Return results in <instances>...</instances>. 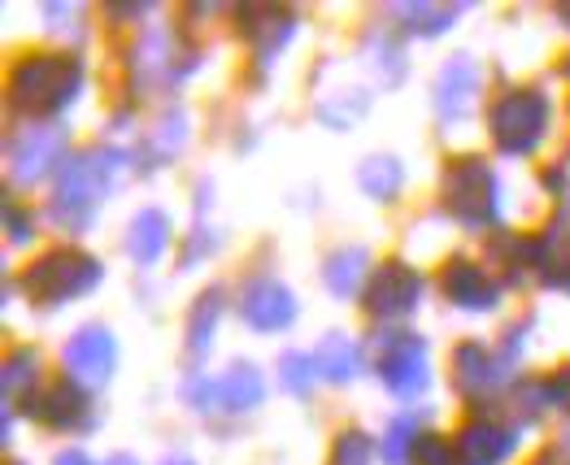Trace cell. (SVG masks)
Returning <instances> with one entry per match:
<instances>
[{
    "label": "cell",
    "mask_w": 570,
    "mask_h": 465,
    "mask_svg": "<svg viewBox=\"0 0 570 465\" xmlns=\"http://www.w3.org/2000/svg\"><path fill=\"white\" fill-rule=\"evenodd\" d=\"M375 357H380V378L383 387L401 400H414L423 396L431 383V366H428V348L423 339H414L410 330H383L375 335Z\"/></svg>",
    "instance_id": "obj_6"
},
{
    "label": "cell",
    "mask_w": 570,
    "mask_h": 465,
    "mask_svg": "<svg viewBox=\"0 0 570 465\" xmlns=\"http://www.w3.org/2000/svg\"><path fill=\"white\" fill-rule=\"evenodd\" d=\"M4 222H9V239H13V244H22V239L31 235V218H27L18 205H4Z\"/></svg>",
    "instance_id": "obj_33"
},
{
    "label": "cell",
    "mask_w": 570,
    "mask_h": 465,
    "mask_svg": "<svg viewBox=\"0 0 570 465\" xmlns=\"http://www.w3.org/2000/svg\"><path fill=\"white\" fill-rule=\"evenodd\" d=\"M27 414H36L52 431H83V426H92V405H88V396L79 392L75 378L52 383L40 400L27 405Z\"/></svg>",
    "instance_id": "obj_13"
},
{
    "label": "cell",
    "mask_w": 570,
    "mask_h": 465,
    "mask_svg": "<svg viewBox=\"0 0 570 465\" xmlns=\"http://www.w3.org/2000/svg\"><path fill=\"white\" fill-rule=\"evenodd\" d=\"M239 31H244V40H248V44L257 48V57H262V61H271V57L292 40L296 22H292V13H284V9L253 4V9H244V13H239Z\"/></svg>",
    "instance_id": "obj_16"
},
{
    "label": "cell",
    "mask_w": 570,
    "mask_h": 465,
    "mask_svg": "<svg viewBox=\"0 0 570 465\" xmlns=\"http://www.w3.org/2000/svg\"><path fill=\"white\" fill-rule=\"evenodd\" d=\"M36 378H40V353H36V348H13L9 362H4V374H0L4 405L22 400V396H27V405H31V387H36Z\"/></svg>",
    "instance_id": "obj_21"
},
{
    "label": "cell",
    "mask_w": 570,
    "mask_h": 465,
    "mask_svg": "<svg viewBox=\"0 0 570 465\" xmlns=\"http://www.w3.org/2000/svg\"><path fill=\"white\" fill-rule=\"evenodd\" d=\"M188 400H191V409H209V396H218V383H205V378H191L188 387Z\"/></svg>",
    "instance_id": "obj_34"
},
{
    "label": "cell",
    "mask_w": 570,
    "mask_h": 465,
    "mask_svg": "<svg viewBox=\"0 0 570 465\" xmlns=\"http://www.w3.org/2000/svg\"><path fill=\"white\" fill-rule=\"evenodd\" d=\"M314 370H318V366H314L305 353H284V357H279V383H284L292 396H305V392H309Z\"/></svg>",
    "instance_id": "obj_29"
},
{
    "label": "cell",
    "mask_w": 570,
    "mask_h": 465,
    "mask_svg": "<svg viewBox=\"0 0 570 465\" xmlns=\"http://www.w3.org/2000/svg\"><path fill=\"white\" fill-rule=\"evenodd\" d=\"M535 266L544 283L570 291V227H549V235L535 244Z\"/></svg>",
    "instance_id": "obj_20"
},
{
    "label": "cell",
    "mask_w": 570,
    "mask_h": 465,
    "mask_svg": "<svg viewBox=\"0 0 570 465\" xmlns=\"http://www.w3.org/2000/svg\"><path fill=\"white\" fill-rule=\"evenodd\" d=\"M366 266H371V253L366 248H344V253H335L332 261H327V270H323V279L332 287V296H357V287L366 279Z\"/></svg>",
    "instance_id": "obj_22"
},
{
    "label": "cell",
    "mask_w": 570,
    "mask_h": 465,
    "mask_svg": "<svg viewBox=\"0 0 570 465\" xmlns=\"http://www.w3.org/2000/svg\"><path fill=\"white\" fill-rule=\"evenodd\" d=\"M440 287H444V296H449L458 309H475V314L497 309V283L488 279L475 261H466V257H453V261L444 266Z\"/></svg>",
    "instance_id": "obj_15"
},
{
    "label": "cell",
    "mask_w": 570,
    "mask_h": 465,
    "mask_svg": "<svg viewBox=\"0 0 570 465\" xmlns=\"http://www.w3.org/2000/svg\"><path fill=\"white\" fill-rule=\"evenodd\" d=\"M83 83V66L75 57H61V52H36V57H22L13 66V79H9V96L22 113H61Z\"/></svg>",
    "instance_id": "obj_2"
},
{
    "label": "cell",
    "mask_w": 570,
    "mask_h": 465,
    "mask_svg": "<svg viewBox=\"0 0 570 465\" xmlns=\"http://www.w3.org/2000/svg\"><path fill=\"white\" fill-rule=\"evenodd\" d=\"M314 366H318V374H323V378H332V383H348V378L357 374V344H353L348 335L332 330V335L318 344Z\"/></svg>",
    "instance_id": "obj_23"
},
{
    "label": "cell",
    "mask_w": 570,
    "mask_h": 465,
    "mask_svg": "<svg viewBox=\"0 0 570 465\" xmlns=\"http://www.w3.org/2000/svg\"><path fill=\"white\" fill-rule=\"evenodd\" d=\"M262 396H266V378H262L257 366H248V362H239V366H232V370L218 378V400H223V409H232V414L257 409Z\"/></svg>",
    "instance_id": "obj_19"
},
{
    "label": "cell",
    "mask_w": 570,
    "mask_h": 465,
    "mask_svg": "<svg viewBox=\"0 0 570 465\" xmlns=\"http://www.w3.org/2000/svg\"><path fill=\"white\" fill-rule=\"evenodd\" d=\"M61 362H66V374H70L75 383H88V387L109 383L114 362H118L114 335H109L105 326H83V330H75L70 344H66V353H61Z\"/></svg>",
    "instance_id": "obj_10"
},
{
    "label": "cell",
    "mask_w": 570,
    "mask_h": 465,
    "mask_svg": "<svg viewBox=\"0 0 570 465\" xmlns=\"http://www.w3.org/2000/svg\"><path fill=\"white\" fill-rule=\"evenodd\" d=\"M166 244H170V218H166L161 209H144V214L131 218V227H127V253H131L140 266L161 261Z\"/></svg>",
    "instance_id": "obj_18"
},
{
    "label": "cell",
    "mask_w": 570,
    "mask_h": 465,
    "mask_svg": "<svg viewBox=\"0 0 570 465\" xmlns=\"http://www.w3.org/2000/svg\"><path fill=\"white\" fill-rule=\"evenodd\" d=\"M96 283H100V261L79 253V248H57L45 253L27 275L22 287L36 305H66V300H79L88 296Z\"/></svg>",
    "instance_id": "obj_3"
},
{
    "label": "cell",
    "mask_w": 570,
    "mask_h": 465,
    "mask_svg": "<svg viewBox=\"0 0 570 465\" xmlns=\"http://www.w3.org/2000/svg\"><path fill=\"white\" fill-rule=\"evenodd\" d=\"M188 70L175 66V40L166 31H148L140 40V48L131 52V79L140 88H166V83H179Z\"/></svg>",
    "instance_id": "obj_14"
},
{
    "label": "cell",
    "mask_w": 570,
    "mask_h": 465,
    "mask_svg": "<svg viewBox=\"0 0 570 465\" xmlns=\"http://www.w3.org/2000/svg\"><path fill=\"white\" fill-rule=\"evenodd\" d=\"M118 166H122V157L114 148H88V152L70 157L66 170H61V179H57L52 209H48L52 222L66 227V231H88Z\"/></svg>",
    "instance_id": "obj_1"
},
{
    "label": "cell",
    "mask_w": 570,
    "mask_h": 465,
    "mask_svg": "<svg viewBox=\"0 0 570 465\" xmlns=\"http://www.w3.org/2000/svg\"><path fill=\"white\" fill-rule=\"evenodd\" d=\"M109 13H114V18H136V13H144V4H114Z\"/></svg>",
    "instance_id": "obj_36"
},
{
    "label": "cell",
    "mask_w": 570,
    "mask_h": 465,
    "mask_svg": "<svg viewBox=\"0 0 570 465\" xmlns=\"http://www.w3.org/2000/svg\"><path fill=\"white\" fill-rule=\"evenodd\" d=\"M479 96V66L471 57H449L440 66V79H435V109L444 122H462L471 109H475Z\"/></svg>",
    "instance_id": "obj_12"
},
{
    "label": "cell",
    "mask_w": 570,
    "mask_h": 465,
    "mask_svg": "<svg viewBox=\"0 0 570 465\" xmlns=\"http://www.w3.org/2000/svg\"><path fill=\"white\" fill-rule=\"evenodd\" d=\"M535 465H549V462H535Z\"/></svg>",
    "instance_id": "obj_40"
},
{
    "label": "cell",
    "mask_w": 570,
    "mask_h": 465,
    "mask_svg": "<svg viewBox=\"0 0 570 465\" xmlns=\"http://www.w3.org/2000/svg\"><path fill=\"white\" fill-rule=\"evenodd\" d=\"M396 13H401V18H410L405 27H410V31H419V36H440V31H449V27H453V18H458V9H453V4H423V0H419V4H401Z\"/></svg>",
    "instance_id": "obj_26"
},
{
    "label": "cell",
    "mask_w": 570,
    "mask_h": 465,
    "mask_svg": "<svg viewBox=\"0 0 570 465\" xmlns=\"http://www.w3.org/2000/svg\"><path fill=\"white\" fill-rule=\"evenodd\" d=\"M558 18H570V4H558Z\"/></svg>",
    "instance_id": "obj_39"
},
{
    "label": "cell",
    "mask_w": 570,
    "mask_h": 465,
    "mask_svg": "<svg viewBox=\"0 0 570 465\" xmlns=\"http://www.w3.org/2000/svg\"><path fill=\"white\" fill-rule=\"evenodd\" d=\"M519 353H523V330H510V339H505L501 353H488L483 344H462L453 353V383H458V392L471 396V400L488 396L492 387H501L510 378Z\"/></svg>",
    "instance_id": "obj_7"
},
{
    "label": "cell",
    "mask_w": 570,
    "mask_h": 465,
    "mask_svg": "<svg viewBox=\"0 0 570 465\" xmlns=\"http://www.w3.org/2000/svg\"><path fill=\"white\" fill-rule=\"evenodd\" d=\"M444 205L471 231H483L497 218V175L483 157H458L444 170Z\"/></svg>",
    "instance_id": "obj_5"
},
{
    "label": "cell",
    "mask_w": 570,
    "mask_h": 465,
    "mask_svg": "<svg viewBox=\"0 0 570 465\" xmlns=\"http://www.w3.org/2000/svg\"><path fill=\"white\" fill-rule=\"evenodd\" d=\"M410 465H458V453L440 435H419V444L410 453Z\"/></svg>",
    "instance_id": "obj_31"
},
{
    "label": "cell",
    "mask_w": 570,
    "mask_h": 465,
    "mask_svg": "<svg viewBox=\"0 0 570 465\" xmlns=\"http://www.w3.org/2000/svg\"><path fill=\"white\" fill-rule=\"evenodd\" d=\"M218 314H223V291H205V296L196 300V309H191V318H188V353L191 357H200V353L214 344Z\"/></svg>",
    "instance_id": "obj_25"
},
{
    "label": "cell",
    "mask_w": 570,
    "mask_h": 465,
    "mask_svg": "<svg viewBox=\"0 0 570 465\" xmlns=\"http://www.w3.org/2000/svg\"><path fill=\"white\" fill-rule=\"evenodd\" d=\"M414 444H419V435H414V418H396L387 426V435H383V462L387 465H405L410 462V453H414Z\"/></svg>",
    "instance_id": "obj_27"
},
{
    "label": "cell",
    "mask_w": 570,
    "mask_h": 465,
    "mask_svg": "<svg viewBox=\"0 0 570 465\" xmlns=\"http://www.w3.org/2000/svg\"><path fill=\"white\" fill-rule=\"evenodd\" d=\"M357 184L371 200H396V191L405 184V170L396 157H371L362 170H357Z\"/></svg>",
    "instance_id": "obj_24"
},
{
    "label": "cell",
    "mask_w": 570,
    "mask_h": 465,
    "mask_svg": "<svg viewBox=\"0 0 570 465\" xmlns=\"http://www.w3.org/2000/svg\"><path fill=\"white\" fill-rule=\"evenodd\" d=\"M105 465H140V462H136V457H127V453H118V457H109Z\"/></svg>",
    "instance_id": "obj_37"
},
{
    "label": "cell",
    "mask_w": 570,
    "mask_h": 465,
    "mask_svg": "<svg viewBox=\"0 0 570 465\" xmlns=\"http://www.w3.org/2000/svg\"><path fill=\"white\" fill-rule=\"evenodd\" d=\"M544 392H549V405H562V409H570V366L553 374V378L544 383Z\"/></svg>",
    "instance_id": "obj_32"
},
{
    "label": "cell",
    "mask_w": 570,
    "mask_h": 465,
    "mask_svg": "<svg viewBox=\"0 0 570 465\" xmlns=\"http://www.w3.org/2000/svg\"><path fill=\"white\" fill-rule=\"evenodd\" d=\"M423 296V275L405 261H383L380 270L366 283V309L375 318H405L419 309Z\"/></svg>",
    "instance_id": "obj_9"
},
{
    "label": "cell",
    "mask_w": 570,
    "mask_h": 465,
    "mask_svg": "<svg viewBox=\"0 0 570 465\" xmlns=\"http://www.w3.org/2000/svg\"><path fill=\"white\" fill-rule=\"evenodd\" d=\"M488 122H492V140H497L501 152L527 157L535 144L544 140L549 100H544V92H535V88H514V92H505L492 105Z\"/></svg>",
    "instance_id": "obj_4"
},
{
    "label": "cell",
    "mask_w": 570,
    "mask_h": 465,
    "mask_svg": "<svg viewBox=\"0 0 570 465\" xmlns=\"http://www.w3.org/2000/svg\"><path fill=\"white\" fill-rule=\"evenodd\" d=\"M514 453V435L492 422H471L458 431V462L462 465H501Z\"/></svg>",
    "instance_id": "obj_17"
},
{
    "label": "cell",
    "mask_w": 570,
    "mask_h": 465,
    "mask_svg": "<svg viewBox=\"0 0 570 465\" xmlns=\"http://www.w3.org/2000/svg\"><path fill=\"white\" fill-rule=\"evenodd\" d=\"M188 140V127H184V113H170V118H161L157 122V131H153V152L157 157H170V152H179Z\"/></svg>",
    "instance_id": "obj_30"
},
{
    "label": "cell",
    "mask_w": 570,
    "mask_h": 465,
    "mask_svg": "<svg viewBox=\"0 0 570 465\" xmlns=\"http://www.w3.org/2000/svg\"><path fill=\"white\" fill-rule=\"evenodd\" d=\"M371 462H375V444H371V435H362V431H344V435L335 439L332 465H371Z\"/></svg>",
    "instance_id": "obj_28"
},
{
    "label": "cell",
    "mask_w": 570,
    "mask_h": 465,
    "mask_svg": "<svg viewBox=\"0 0 570 465\" xmlns=\"http://www.w3.org/2000/svg\"><path fill=\"white\" fill-rule=\"evenodd\" d=\"M239 318L253 330H284L296 318V296L279 279H253L239 296Z\"/></svg>",
    "instance_id": "obj_11"
},
{
    "label": "cell",
    "mask_w": 570,
    "mask_h": 465,
    "mask_svg": "<svg viewBox=\"0 0 570 465\" xmlns=\"http://www.w3.org/2000/svg\"><path fill=\"white\" fill-rule=\"evenodd\" d=\"M161 465H196V462H188V457H175V462H161Z\"/></svg>",
    "instance_id": "obj_38"
},
{
    "label": "cell",
    "mask_w": 570,
    "mask_h": 465,
    "mask_svg": "<svg viewBox=\"0 0 570 465\" xmlns=\"http://www.w3.org/2000/svg\"><path fill=\"white\" fill-rule=\"evenodd\" d=\"M567 448H570V439H567Z\"/></svg>",
    "instance_id": "obj_41"
},
{
    "label": "cell",
    "mask_w": 570,
    "mask_h": 465,
    "mask_svg": "<svg viewBox=\"0 0 570 465\" xmlns=\"http://www.w3.org/2000/svg\"><path fill=\"white\" fill-rule=\"evenodd\" d=\"M52 465H92V462H88L79 448H66V453H57V462Z\"/></svg>",
    "instance_id": "obj_35"
},
{
    "label": "cell",
    "mask_w": 570,
    "mask_h": 465,
    "mask_svg": "<svg viewBox=\"0 0 570 465\" xmlns=\"http://www.w3.org/2000/svg\"><path fill=\"white\" fill-rule=\"evenodd\" d=\"M61 157H66V127H57V122L22 127L9 140V179L18 187L40 184Z\"/></svg>",
    "instance_id": "obj_8"
}]
</instances>
